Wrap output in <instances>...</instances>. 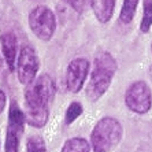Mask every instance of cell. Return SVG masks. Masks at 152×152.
Listing matches in <instances>:
<instances>
[{"mask_svg":"<svg viewBox=\"0 0 152 152\" xmlns=\"http://www.w3.org/2000/svg\"><path fill=\"white\" fill-rule=\"evenodd\" d=\"M62 152H91V144L82 137H73L63 144Z\"/></svg>","mask_w":152,"mask_h":152,"instance_id":"8fae6325","label":"cell"},{"mask_svg":"<svg viewBox=\"0 0 152 152\" xmlns=\"http://www.w3.org/2000/svg\"><path fill=\"white\" fill-rule=\"evenodd\" d=\"M29 26L41 41H50L56 30V17L47 6H37L29 14Z\"/></svg>","mask_w":152,"mask_h":152,"instance_id":"277c9868","label":"cell"},{"mask_svg":"<svg viewBox=\"0 0 152 152\" xmlns=\"http://www.w3.org/2000/svg\"><path fill=\"white\" fill-rule=\"evenodd\" d=\"M151 50H152V44H151Z\"/></svg>","mask_w":152,"mask_h":152,"instance_id":"d6986e66","label":"cell"},{"mask_svg":"<svg viewBox=\"0 0 152 152\" xmlns=\"http://www.w3.org/2000/svg\"><path fill=\"white\" fill-rule=\"evenodd\" d=\"M117 60L108 52H99L95 56V69L86 86V96L91 102L99 100L110 88L114 74L117 73Z\"/></svg>","mask_w":152,"mask_h":152,"instance_id":"7a4b0ae2","label":"cell"},{"mask_svg":"<svg viewBox=\"0 0 152 152\" xmlns=\"http://www.w3.org/2000/svg\"><path fill=\"white\" fill-rule=\"evenodd\" d=\"M125 103L127 108L136 114L148 113L152 106V93L147 82H133L125 93Z\"/></svg>","mask_w":152,"mask_h":152,"instance_id":"52a82bcc","label":"cell"},{"mask_svg":"<svg viewBox=\"0 0 152 152\" xmlns=\"http://www.w3.org/2000/svg\"><path fill=\"white\" fill-rule=\"evenodd\" d=\"M122 138V125L115 118L106 117L95 125L91 133V145L95 152L113 151Z\"/></svg>","mask_w":152,"mask_h":152,"instance_id":"3957f363","label":"cell"},{"mask_svg":"<svg viewBox=\"0 0 152 152\" xmlns=\"http://www.w3.org/2000/svg\"><path fill=\"white\" fill-rule=\"evenodd\" d=\"M149 75H151V78H152V66L149 67Z\"/></svg>","mask_w":152,"mask_h":152,"instance_id":"ac0fdd59","label":"cell"},{"mask_svg":"<svg viewBox=\"0 0 152 152\" xmlns=\"http://www.w3.org/2000/svg\"><path fill=\"white\" fill-rule=\"evenodd\" d=\"M39 67H40V59L36 50L32 45L22 47L17 60V66H15V71H17L19 82L22 85H26V86L30 85L36 80Z\"/></svg>","mask_w":152,"mask_h":152,"instance_id":"8992f818","label":"cell"},{"mask_svg":"<svg viewBox=\"0 0 152 152\" xmlns=\"http://www.w3.org/2000/svg\"><path fill=\"white\" fill-rule=\"evenodd\" d=\"M152 26V0H144V12H142V21H141V29L142 33L149 32Z\"/></svg>","mask_w":152,"mask_h":152,"instance_id":"4fadbf2b","label":"cell"},{"mask_svg":"<svg viewBox=\"0 0 152 152\" xmlns=\"http://www.w3.org/2000/svg\"><path fill=\"white\" fill-rule=\"evenodd\" d=\"M82 106L78 102H73L69 106V108H67V111H66V124L67 125H70V124H73L75 119H77L80 115L82 114Z\"/></svg>","mask_w":152,"mask_h":152,"instance_id":"9a60e30c","label":"cell"},{"mask_svg":"<svg viewBox=\"0 0 152 152\" xmlns=\"http://www.w3.org/2000/svg\"><path fill=\"white\" fill-rule=\"evenodd\" d=\"M26 152H47L45 142L40 136H32L26 141Z\"/></svg>","mask_w":152,"mask_h":152,"instance_id":"5bb4252c","label":"cell"},{"mask_svg":"<svg viewBox=\"0 0 152 152\" xmlns=\"http://www.w3.org/2000/svg\"><path fill=\"white\" fill-rule=\"evenodd\" d=\"M25 113L19 108L15 100L10 103L8 110V122L6 132V152H18L23 126H25Z\"/></svg>","mask_w":152,"mask_h":152,"instance_id":"5b68a950","label":"cell"},{"mask_svg":"<svg viewBox=\"0 0 152 152\" xmlns=\"http://www.w3.org/2000/svg\"><path fill=\"white\" fill-rule=\"evenodd\" d=\"M137 6H138V0H124V4H122L119 14V19L122 23H130L132 19L134 18Z\"/></svg>","mask_w":152,"mask_h":152,"instance_id":"7c38bea8","label":"cell"},{"mask_svg":"<svg viewBox=\"0 0 152 152\" xmlns=\"http://www.w3.org/2000/svg\"><path fill=\"white\" fill-rule=\"evenodd\" d=\"M55 96V85L48 74H41L25 91V118L30 126L44 127L50 118V104Z\"/></svg>","mask_w":152,"mask_h":152,"instance_id":"6da1fadb","label":"cell"},{"mask_svg":"<svg viewBox=\"0 0 152 152\" xmlns=\"http://www.w3.org/2000/svg\"><path fill=\"white\" fill-rule=\"evenodd\" d=\"M0 44H1L3 56L8 69L10 70H15V66H17V51H18L17 36L12 32L1 33L0 34Z\"/></svg>","mask_w":152,"mask_h":152,"instance_id":"9c48e42d","label":"cell"},{"mask_svg":"<svg viewBox=\"0 0 152 152\" xmlns=\"http://www.w3.org/2000/svg\"><path fill=\"white\" fill-rule=\"evenodd\" d=\"M89 60L85 58H75L69 63L66 71V85L70 92L77 93L82 89L89 73Z\"/></svg>","mask_w":152,"mask_h":152,"instance_id":"ba28073f","label":"cell"},{"mask_svg":"<svg viewBox=\"0 0 152 152\" xmlns=\"http://www.w3.org/2000/svg\"><path fill=\"white\" fill-rule=\"evenodd\" d=\"M69 4L71 8H74L77 12H84L89 7H92V0H62Z\"/></svg>","mask_w":152,"mask_h":152,"instance_id":"2e32d148","label":"cell"},{"mask_svg":"<svg viewBox=\"0 0 152 152\" xmlns=\"http://www.w3.org/2000/svg\"><path fill=\"white\" fill-rule=\"evenodd\" d=\"M92 8L97 21L107 23L114 14L115 0H92Z\"/></svg>","mask_w":152,"mask_h":152,"instance_id":"30bf717a","label":"cell"},{"mask_svg":"<svg viewBox=\"0 0 152 152\" xmlns=\"http://www.w3.org/2000/svg\"><path fill=\"white\" fill-rule=\"evenodd\" d=\"M6 102H7V99H6V93L0 89V114L4 111V108H6Z\"/></svg>","mask_w":152,"mask_h":152,"instance_id":"e0dca14e","label":"cell"}]
</instances>
